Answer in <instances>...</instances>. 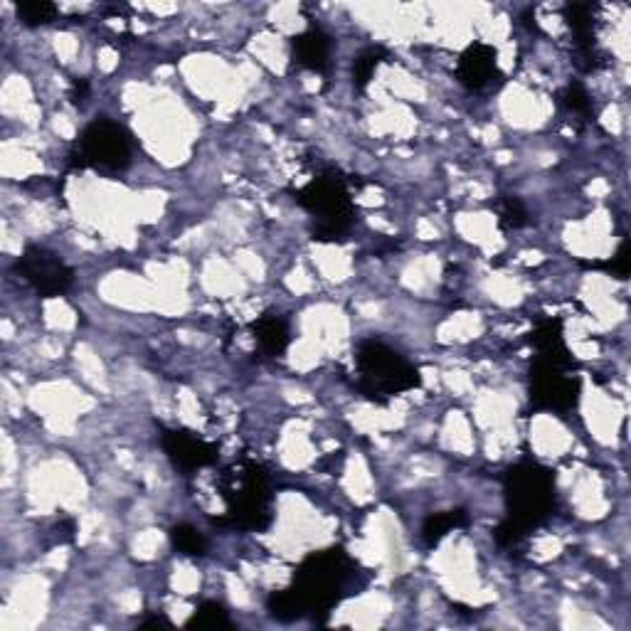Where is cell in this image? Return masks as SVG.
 Segmentation results:
<instances>
[{
	"label": "cell",
	"mask_w": 631,
	"mask_h": 631,
	"mask_svg": "<svg viewBox=\"0 0 631 631\" xmlns=\"http://www.w3.org/2000/svg\"><path fill=\"white\" fill-rule=\"evenodd\" d=\"M141 627H171V622H168V619H163V617H151V619H146Z\"/></svg>",
	"instance_id": "d4e9b609"
},
{
	"label": "cell",
	"mask_w": 631,
	"mask_h": 631,
	"mask_svg": "<svg viewBox=\"0 0 631 631\" xmlns=\"http://www.w3.org/2000/svg\"><path fill=\"white\" fill-rule=\"evenodd\" d=\"M18 18L20 23L28 25V28H40V25L52 23L57 18V5L47 3V0H25L18 3Z\"/></svg>",
	"instance_id": "e0dca14e"
},
{
	"label": "cell",
	"mask_w": 631,
	"mask_h": 631,
	"mask_svg": "<svg viewBox=\"0 0 631 631\" xmlns=\"http://www.w3.org/2000/svg\"><path fill=\"white\" fill-rule=\"evenodd\" d=\"M560 99H562V104H565V109H570L572 114L582 116V119H590V114H592L590 94H587L580 84H570V87L562 89Z\"/></svg>",
	"instance_id": "44dd1931"
},
{
	"label": "cell",
	"mask_w": 631,
	"mask_h": 631,
	"mask_svg": "<svg viewBox=\"0 0 631 631\" xmlns=\"http://www.w3.org/2000/svg\"><path fill=\"white\" fill-rule=\"evenodd\" d=\"M87 94H89V84L84 82V79H74L72 89H70L72 104H84V99H87Z\"/></svg>",
	"instance_id": "603a6c76"
},
{
	"label": "cell",
	"mask_w": 631,
	"mask_h": 631,
	"mask_svg": "<svg viewBox=\"0 0 631 631\" xmlns=\"http://www.w3.org/2000/svg\"><path fill=\"white\" fill-rule=\"evenodd\" d=\"M498 215H501V227L506 230H518L528 222V210L516 195H506V198L498 203Z\"/></svg>",
	"instance_id": "ffe728a7"
},
{
	"label": "cell",
	"mask_w": 631,
	"mask_h": 631,
	"mask_svg": "<svg viewBox=\"0 0 631 631\" xmlns=\"http://www.w3.org/2000/svg\"><path fill=\"white\" fill-rule=\"evenodd\" d=\"M291 50H294V62L299 67H306L311 72H326L328 70V57H331V37L323 30L311 28L306 33L296 35L291 42Z\"/></svg>",
	"instance_id": "8fae6325"
},
{
	"label": "cell",
	"mask_w": 631,
	"mask_h": 631,
	"mask_svg": "<svg viewBox=\"0 0 631 631\" xmlns=\"http://www.w3.org/2000/svg\"><path fill=\"white\" fill-rule=\"evenodd\" d=\"M456 77L471 92L489 87L493 79L498 77V55L491 45L476 42V45L466 47L456 65Z\"/></svg>",
	"instance_id": "30bf717a"
},
{
	"label": "cell",
	"mask_w": 631,
	"mask_h": 631,
	"mask_svg": "<svg viewBox=\"0 0 631 631\" xmlns=\"http://www.w3.org/2000/svg\"><path fill=\"white\" fill-rule=\"evenodd\" d=\"M72 533H74V521H62L60 526H57V538L60 540H72Z\"/></svg>",
	"instance_id": "cb8c5ba5"
},
{
	"label": "cell",
	"mask_w": 631,
	"mask_h": 631,
	"mask_svg": "<svg viewBox=\"0 0 631 631\" xmlns=\"http://www.w3.org/2000/svg\"><path fill=\"white\" fill-rule=\"evenodd\" d=\"M530 343L538 351L535 358L548 360V363L562 365V368H572V358L567 355L565 341H562V323L560 321H543L530 336Z\"/></svg>",
	"instance_id": "7c38bea8"
},
{
	"label": "cell",
	"mask_w": 631,
	"mask_h": 631,
	"mask_svg": "<svg viewBox=\"0 0 631 631\" xmlns=\"http://www.w3.org/2000/svg\"><path fill=\"white\" fill-rule=\"evenodd\" d=\"M296 203L314 215V240H341L353 225V200L348 193L346 178L338 171H326L311 178L301 190H296Z\"/></svg>",
	"instance_id": "5b68a950"
},
{
	"label": "cell",
	"mask_w": 631,
	"mask_h": 631,
	"mask_svg": "<svg viewBox=\"0 0 631 631\" xmlns=\"http://www.w3.org/2000/svg\"><path fill=\"white\" fill-rule=\"evenodd\" d=\"M254 341L264 355H281L289 348L291 333L289 323L277 314H264L252 323Z\"/></svg>",
	"instance_id": "4fadbf2b"
},
{
	"label": "cell",
	"mask_w": 631,
	"mask_h": 631,
	"mask_svg": "<svg viewBox=\"0 0 631 631\" xmlns=\"http://www.w3.org/2000/svg\"><path fill=\"white\" fill-rule=\"evenodd\" d=\"M163 449L171 456V461L183 471H198L217 461V447L198 439L185 429H166L161 437Z\"/></svg>",
	"instance_id": "9c48e42d"
},
{
	"label": "cell",
	"mask_w": 631,
	"mask_h": 631,
	"mask_svg": "<svg viewBox=\"0 0 631 631\" xmlns=\"http://www.w3.org/2000/svg\"><path fill=\"white\" fill-rule=\"evenodd\" d=\"M567 370L570 368L535 358L533 368H530V402L538 410L565 412L577 405L580 383L577 378L567 375Z\"/></svg>",
	"instance_id": "52a82bcc"
},
{
	"label": "cell",
	"mask_w": 631,
	"mask_h": 631,
	"mask_svg": "<svg viewBox=\"0 0 631 631\" xmlns=\"http://www.w3.org/2000/svg\"><path fill=\"white\" fill-rule=\"evenodd\" d=\"M385 57H387V52L383 50V47H368V50L360 52V55L355 57V62H353V84L355 87L363 89L365 84L373 79L375 70L383 65Z\"/></svg>",
	"instance_id": "ac0fdd59"
},
{
	"label": "cell",
	"mask_w": 631,
	"mask_h": 631,
	"mask_svg": "<svg viewBox=\"0 0 631 631\" xmlns=\"http://www.w3.org/2000/svg\"><path fill=\"white\" fill-rule=\"evenodd\" d=\"M508 518L523 533L543 526L555 508V479L540 464H518L503 476Z\"/></svg>",
	"instance_id": "3957f363"
},
{
	"label": "cell",
	"mask_w": 631,
	"mask_h": 631,
	"mask_svg": "<svg viewBox=\"0 0 631 631\" xmlns=\"http://www.w3.org/2000/svg\"><path fill=\"white\" fill-rule=\"evenodd\" d=\"M562 15L575 33V42H595V13H592L590 5L567 3Z\"/></svg>",
	"instance_id": "9a60e30c"
},
{
	"label": "cell",
	"mask_w": 631,
	"mask_h": 631,
	"mask_svg": "<svg viewBox=\"0 0 631 631\" xmlns=\"http://www.w3.org/2000/svg\"><path fill=\"white\" fill-rule=\"evenodd\" d=\"M72 158L77 166L124 171L131 163V139L124 126L109 119H99L84 129L77 153Z\"/></svg>",
	"instance_id": "8992f818"
},
{
	"label": "cell",
	"mask_w": 631,
	"mask_h": 631,
	"mask_svg": "<svg viewBox=\"0 0 631 631\" xmlns=\"http://www.w3.org/2000/svg\"><path fill=\"white\" fill-rule=\"evenodd\" d=\"M466 526V513L461 508H454V511H444V513H432L427 516L422 526V540L427 548H434V545L442 543L449 533L456 528Z\"/></svg>",
	"instance_id": "5bb4252c"
},
{
	"label": "cell",
	"mask_w": 631,
	"mask_h": 631,
	"mask_svg": "<svg viewBox=\"0 0 631 631\" xmlns=\"http://www.w3.org/2000/svg\"><path fill=\"white\" fill-rule=\"evenodd\" d=\"M171 540L180 553L188 555V558H203L208 553V540L203 538L198 528L188 526V523H180V526L173 528Z\"/></svg>",
	"instance_id": "2e32d148"
},
{
	"label": "cell",
	"mask_w": 631,
	"mask_h": 631,
	"mask_svg": "<svg viewBox=\"0 0 631 631\" xmlns=\"http://www.w3.org/2000/svg\"><path fill=\"white\" fill-rule=\"evenodd\" d=\"M355 368L360 375V392L373 402H387L392 395L415 390L422 383L420 370L380 341L360 343L355 353Z\"/></svg>",
	"instance_id": "277c9868"
},
{
	"label": "cell",
	"mask_w": 631,
	"mask_h": 631,
	"mask_svg": "<svg viewBox=\"0 0 631 631\" xmlns=\"http://www.w3.org/2000/svg\"><path fill=\"white\" fill-rule=\"evenodd\" d=\"M355 575L358 565L348 553L341 548L321 550L301 562L291 587L274 592L267 607L279 622H296L306 614H326L348 595Z\"/></svg>",
	"instance_id": "6da1fadb"
},
{
	"label": "cell",
	"mask_w": 631,
	"mask_h": 631,
	"mask_svg": "<svg viewBox=\"0 0 631 631\" xmlns=\"http://www.w3.org/2000/svg\"><path fill=\"white\" fill-rule=\"evenodd\" d=\"M629 264H631V257H629V242H622V247L617 249V254H614L612 259H609L607 264H604V269H607L612 277H619L624 279L629 274Z\"/></svg>",
	"instance_id": "7402d4cb"
},
{
	"label": "cell",
	"mask_w": 631,
	"mask_h": 631,
	"mask_svg": "<svg viewBox=\"0 0 631 631\" xmlns=\"http://www.w3.org/2000/svg\"><path fill=\"white\" fill-rule=\"evenodd\" d=\"M188 627H198V629H230L232 622L230 617H227L225 607L217 602H203L198 609H195V614L190 617Z\"/></svg>",
	"instance_id": "d6986e66"
},
{
	"label": "cell",
	"mask_w": 631,
	"mask_h": 631,
	"mask_svg": "<svg viewBox=\"0 0 631 631\" xmlns=\"http://www.w3.org/2000/svg\"><path fill=\"white\" fill-rule=\"evenodd\" d=\"M15 269L40 296L67 294L74 284L72 269L50 249L28 247L15 264Z\"/></svg>",
	"instance_id": "ba28073f"
},
{
	"label": "cell",
	"mask_w": 631,
	"mask_h": 631,
	"mask_svg": "<svg viewBox=\"0 0 631 631\" xmlns=\"http://www.w3.org/2000/svg\"><path fill=\"white\" fill-rule=\"evenodd\" d=\"M227 513L225 526L240 530H264L272 523V489L262 466L242 461L227 469L220 481Z\"/></svg>",
	"instance_id": "7a4b0ae2"
}]
</instances>
